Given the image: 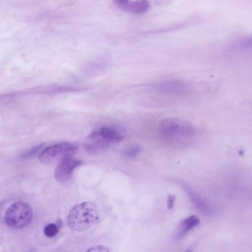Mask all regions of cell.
Instances as JSON below:
<instances>
[{
  "label": "cell",
  "mask_w": 252,
  "mask_h": 252,
  "mask_svg": "<svg viewBox=\"0 0 252 252\" xmlns=\"http://www.w3.org/2000/svg\"><path fill=\"white\" fill-rule=\"evenodd\" d=\"M99 220L97 207L93 203L86 202L76 205L67 217L69 228L77 232H83L95 225Z\"/></svg>",
  "instance_id": "obj_1"
},
{
  "label": "cell",
  "mask_w": 252,
  "mask_h": 252,
  "mask_svg": "<svg viewBox=\"0 0 252 252\" xmlns=\"http://www.w3.org/2000/svg\"><path fill=\"white\" fill-rule=\"evenodd\" d=\"M124 136L117 129L102 127L92 132L86 138L84 147L91 155L107 151L123 141Z\"/></svg>",
  "instance_id": "obj_2"
},
{
  "label": "cell",
  "mask_w": 252,
  "mask_h": 252,
  "mask_svg": "<svg viewBox=\"0 0 252 252\" xmlns=\"http://www.w3.org/2000/svg\"><path fill=\"white\" fill-rule=\"evenodd\" d=\"M77 147L70 143L63 142L49 146L40 154L39 159L43 164L52 165L70 158L76 154Z\"/></svg>",
  "instance_id": "obj_3"
},
{
  "label": "cell",
  "mask_w": 252,
  "mask_h": 252,
  "mask_svg": "<svg viewBox=\"0 0 252 252\" xmlns=\"http://www.w3.org/2000/svg\"><path fill=\"white\" fill-rule=\"evenodd\" d=\"M162 138L168 141H174L193 136L194 130L192 126L185 122L174 119L164 120L160 126Z\"/></svg>",
  "instance_id": "obj_4"
},
{
  "label": "cell",
  "mask_w": 252,
  "mask_h": 252,
  "mask_svg": "<svg viewBox=\"0 0 252 252\" xmlns=\"http://www.w3.org/2000/svg\"><path fill=\"white\" fill-rule=\"evenodd\" d=\"M33 211L27 204L17 202L7 209L5 216V222L10 227L18 229L24 228L31 222Z\"/></svg>",
  "instance_id": "obj_5"
},
{
  "label": "cell",
  "mask_w": 252,
  "mask_h": 252,
  "mask_svg": "<svg viewBox=\"0 0 252 252\" xmlns=\"http://www.w3.org/2000/svg\"><path fill=\"white\" fill-rule=\"evenodd\" d=\"M151 90L155 93L165 95H183L191 90L190 83L181 80H168L152 84Z\"/></svg>",
  "instance_id": "obj_6"
},
{
  "label": "cell",
  "mask_w": 252,
  "mask_h": 252,
  "mask_svg": "<svg viewBox=\"0 0 252 252\" xmlns=\"http://www.w3.org/2000/svg\"><path fill=\"white\" fill-rule=\"evenodd\" d=\"M82 164L78 160L70 158L62 161L57 165L54 173L55 178L59 183L67 181L72 176L74 171Z\"/></svg>",
  "instance_id": "obj_7"
},
{
  "label": "cell",
  "mask_w": 252,
  "mask_h": 252,
  "mask_svg": "<svg viewBox=\"0 0 252 252\" xmlns=\"http://www.w3.org/2000/svg\"><path fill=\"white\" fill-rule=\"evenodd\" d=\"M114 3L123 11L135 15L143 14L150 8L149 2L143 0L135 1H131L129 0H116Z\"/></svg>",
  "instance_id": "obj_8"
},
{
  "label": "cell",
  "mask_w": 252,
  "mask_h": 252,
  "mask_svg": "<svg viewBox=\"0 0 252 252\" xmlns=\"http://www.w3.org/2000/svg\"><path fill=\"white\" fill-rule=\"evenodd\" d=\"M200 219L194 215L182 220L178 228L177 238H182L189 231L196 227L200 224Z\"/></svg>",
  "instance_id": "obj_9"
},
{
  "label": "cell",
  "mask_w": 252,
  "mask_h": 252,
  "mask_svg": "<svg viewBox=\"0 0 252 252\" xmlns=\"http://www.w3.org/2000/svg\"><path fill=\"white\" fill-rule=\"evenodd\" d=\"M252 39L249 37H242L232 44L229 49V52L232 55H240L251 49Z\"/></svg>",
  "instance_id": "obj_10"
},
{
  "label": "cell",
  "mask_w": 252,
  "mask_h": 252,
  "mask_svg": "<svg viewBox=\"0 0 252 252\" xmlns=\"http://www.w3.org/2000/svg\"><path fill=\"white\" fill-rule=\"evenodd\" d=\"M181 185L185 189V192L191 198V201L195 207L200 211L206 214H210L211 209L207 203L201 198L197 197L192 189L186 184L181 183Z\"/></svg>",
  "instance_id": "obj_11"
},
{
  "label": "cell",
  "mask_w": 252,
  "mask_h": 252,
  "mask_svg": "<svg viewBox=\"0 0 252 252\" xmlns=\"http://www.w3.org/2000/svg\"><path fill=\"white\" fill-rule=\"evenodd\" d=\"M59 229L60 226L58 223H50L45 226L44 232L47 237L53 238L58 235Z\"/></svg>",
  "instance_id": "obj_12"
},
{
  "label": "cell",
  "mask_w": 252,
  "mask_h": 252,
  "mask_svg": "<svg viewBox=\"0 0 252 252\" xmlns=\"http://www.w3.org/2000/svg\"><path fill=\"white\" fill-rule=\"evenodd\" d=\"M142 151V148L139 146H134L126 149L124 155L129 158H133L139 155Z\"/></svg>",
  "instance_id": "obj_13"
},
{
  "label": "cell",
  "mask_w": 252,
  "mask_h": 252,
  "mask_svg": "<svg viewBox=\"0 0 252 252\" xmlns=\"http://www.w3.org/2000/svg\"><path fill=\"white\" fill-rule=\"evenodd\" d=\"M44 146V143H42L37 146H35L33 148H32L31 149L24 153L22 156V159H27L33 157L39 151H40Z\"/></svg>",
  "instance_id": "obj_14"
},
{
  "label": "cell",
  "mask_w": 252,
  "mask_h": 252,
  "mask_svg": "<svg viewBox=\"0 0 252 252\" xmlns=\"http://www.w3.org/2000/svg\"><path fill=\"white\" fill-rule=\"evenodd\" d=\"M86 252H111V251L106 246L97 245L91 247Z\"/></svg>",
  "instance_id": "obj_15"
},
{
  "label": "cell",
  "mask_w": 252,
  "mask_h": 252,
  "mask_svg": "<svg viewBox=\"0 0 252 252\" xmlns=\"http://www.w3.org/2000/svg\"><path fill=\"white\" fill-rule=\"evenodd\" d=\"M176 196L174 195H169L167 200V207L169 209H172L174 206Z\"/></svg>",
  "instance_id": "obj_16"
},
{
  "label": "cell",
  "mask_w": 252,
  "mask_h": 252,
  "mask_svg": "<svg viewBox=\"0 0 252 252\" xmlns=\"http://www.w3.org/2000/svg\"><path fill=\"white\" fill-rule=\"evenodd\" d=\"M244 154V151L242 150H240L239 151V155L240 156H243Z\"/></svg>",
  "instance_id": "obj_17"
},
{
  "label": "cell",
  "mask_w": 252,
  "mask_h": 252,
  "mask_svg": "<svg viewBox=\"0 0 252 252\" xmlns=\"http://www.w3.org/2000/svg\"><path fill=\"white\" fill-rule=\"evenodd\" d=\"M192 252V248L190 247L185 252Z\"/></svg>",
  "instance_id": "obj_18"
}]
</instances>
